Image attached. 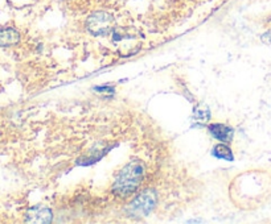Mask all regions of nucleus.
Masks as SVG:
<instances>
[{
    "mask_svg": "<svg viewBox=\"0 0 271 224\" xmlns=\"http://www.w3.org/2000/svg\"><path fill=\"white\" fill-rule=\"evenodd\" d=\"M146 164L142 160H132L124 165L116 174L114 183L111 186L112 194L118 198L131 197L136 193L146 177Z\"/></svg>",
    "mask_w": 271,
    "mask_h": 224,
    "instance_id": "nucleus-1",
    "label": "nucleus"
},
{
    "mask_svg": "<svg viewBox=\"0 0 271 224\" xmlns=\"http://www.w3.org/2000/svg\"><path fill=\"white\" fill-rule=\"evenodd\" d=\"M158 203V191L147 189L138 194L128 206V214L131 218H144L151 214Z\"/></svg>",
    "mask_w": 271,
    "mask_h": 224,
    "instance_id": "nucleus-2",
    "label": "nucleus"
},
{
    "mask_svg": "<svg viewBox=\"0 0 271 224\" xmlns=\"http://www.w3.org/2000/svg\"><path fill=\"white\" fill-rule=\"evenodd\" d=\"M115 25V19L111 13L105 11L94 12L86 21L88 31L94 36H105Z\"/></svg>",
    "mask_w": 271,
    "mask_h": 224,
    "instance_id": "nucleus-3",
    "label": "nucleus"
},
{
    "mask_svg": "<svg viewBox=\"0 0 271 224\" xmlns=\"http://www.w3.org/2000/svg\"><path fill=\"white\" fill-rule=\"evenodd\" d=\"M208 129H209L210 136L218 140L220 143H232L233 137H234V129L230 125H228V124L212 123L209 124Z\"/></svg>",
    "mask_w": 271,
    "mask_h": 224,
    "instance_id": "nucleus-4",
    "label": "nucleus"
},
{
    "mask_svg": "<svg viewBox=\"0 0 271 224\" xmlns=\"http://www.w3.org/2000/svg\"><path fill=\"white\" fill-rule=\"evenodd\" d=\"M53 214L48 207H33L25 215V221L29 223H51Z\"/></svg>",
    "mask_w": 271,
    "mask_h": 224,
    "instance_id": "nucleus-5",
    "label": "nucleus"
},
{
    "mask_svg": "<svg viewBox=\"0 0 271 224\" xmlns=\"http://www.w3.org/2000/svg\"><path fill=\"white\" fill-rule=\"evenodd\" d=\"M19 41L20 35L15 28H0V47H12Z\"/></svg>",
    "mask_w": 271,
    "mask_h": 224,
    "instance_id": "nucleus-6",
    "label": "nucleus"
},
{
    "mask_svg": "<svg viewBox=\"0 0 271 224\" xmlns=\"http://www.w3.org/2000/svg\"><path fill=\"white\" fill-rule=\"evenodd\" d=\"M212 156L216 157V159L225 160V161H233V160H234L232 148L225 143L216 144L213 147V149H212Z\"/></svg>",
    "mask_w": 271,
    "mask_h": 224,
    "instance_id": "nucleus-7",
    "label": "nucleus"
},
{
    "mask_svg": "<svg viewBox=\"0 0 271 224\" xmlns=\"http://www.w3.org/2000/svg\"><path fill=\"white\" fill-rule=\"evenodd\" d=\"M193 117L197 121H201V123H206V121H209L210 119V111L208 109L202 110L201 106H197V107H194L193 110Z\"/></svg>",
    "mask_w": 271,
    "mask_h": 224,
    "instance_id": "nucleus-8",
    "label": "nucleus"
},
{
    "mask_svg": "<svg viewBox=\"0 0 271 224\" xmlns=\"http://www.w3.org/2000/svg\"><path fill=\"white\" fill-rule=\"evenodd\" d=\"M95 90H97L98 93H114V91H115V90L112 89V87H110V86H97Z\"/></svg>",
    "mask_w": 271,
    "mask_h": 224,
    "instance_id": "nucleus-9",
    "label": "nucleus"
}]
</instances>
